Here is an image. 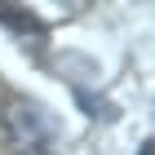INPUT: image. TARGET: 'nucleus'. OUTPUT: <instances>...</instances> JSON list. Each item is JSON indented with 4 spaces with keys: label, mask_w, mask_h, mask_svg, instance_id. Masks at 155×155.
I'll list each match as a JSON object with an SVG mask.
<instances>
[{
    "label": "nucleus",
    "mask_w": 155,
    "mask_h": 155,
    "mask_svg": "<svg viewBox=\"0 0 155 155\" xmlns=\"http://www.w3.org/2000/svg\"><path fill=\"white\" fill-rule=\"evenodd\" d=\"M5 129H9V137L22 151H31V146H45L53 137V115L40 102H31V97H13L9 111H5Z\"/></svg>",
    "instance_id": "f257e3e1"
},
{
    "label": "nucleus",
    "mask_w": 155,
    "mask_h": 155,
    "mask_svg": "<svg viewBox=\"0 0 155 155\" xmlns=\"http://www.w3.org/2000/svg\"><path fill=\"white\" fill-rule=\"evenodd\" d=\"M0 22L13 27V31H40V22L22 9V5H0Z\"/></svg>",
    "instance_id": "f03ea898"
},
{
    "label": "nucleus",
    "mask_w": 155,
    "mask_h": 155,
    "mask_svg": "<svg viewBox=\"0 0 155 155\" xmlns=\"http://www.w3.org/2000/svg\"><path fill=\"white\" fill-rule=\"evenodd\" d=\"M18 155H49L45 146H31V151H18Z\"/></svg>",
    "instance_id": "7ed1b4c3"
}]
</instances>
